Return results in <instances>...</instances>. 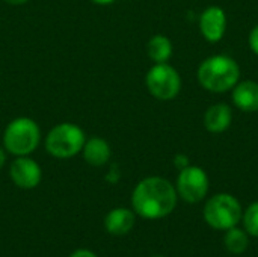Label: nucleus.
I'll return each instance as SVG.
<instances>
[{
	"mask_svg": "<svg viewBox=\"0 0 258 257\" xmlns=\"http://www.w3.org/2000/svg\"><path fill=\"white\" fill-rule=\"evenodd\" d=\"M85 145V133L71 123L56 126L47 136L45 148L57 159H68L77 155Z\"/></svg>",
	"mask_w": 258,
	"mask_h": 257,
	"instance_id": "obj_5",
	"label": "nucleus"
},
{
	"mask_svg": "<svg viewBox=\"0 0 258 257\" xmlns=\"http://www.w3.org/2000/svg\"><path fill=\"white\" fill-rule=\"evenodd\" d=\"M6 3H9V5H23V3H26L27 0H5Z\"/></svg>",
	"mask_w": 258,
	"mask_h": 257,
	"instance_id": "obj_21",
	"label": "nucleus"
},
{
	"mask_svg": "<svg viewBox=\"0 0 258 257\" xmlns=\"http://www.w3.org/2000/svg\"><path fill=\"white\" fill-rule=\"evenodd\" d=\"M94 3H97V5H110V3H113L115 0H92Z\"/></svg>",
	"mask_w": 258,
	"mask_h": 257,
	"instance_id": "obj_22",
	"label": "nucleus"
},
{
	"mask_svg": "<svg viewBox=\"0 0 258 257\" xmlns=\"http://www.w3.org/2000/svg\"><path fill=\"white\" fill-rule=\"evenodd\" d=\"M227 29V17L222 8L210 6L200 17V30L209 42L222 39Z\"/></svg>",
	"mask_w": 258,
	"mask_h": 257,
	"instance_id": "obj_9",
	"label": "nucleus"
},
{
	"mask_svg": "<svg viewBox=\"0 0 258 257\" xmlns=\"http://www.w3.org/2000/svg\"><path fill=\"white\" fill-rule=\"evenodd\" d=\"M248 41H249V47H251V50L258 55V24L251 30V33H249V38H248Z\"/></svg>",
	"mask_w": 258,
	"mask_h": 257,
	"instance_id": "obj_17",
	"label": "nucleus"
},
{
	"mask_svg": "<svg viewBox=\"0 0 258 257\" xmlns=\"http://www.w3.org/2000/svg\"><path fill=\"white\" fill-rule=\"evenodd\" d=\"M175 165L180 168V170H183V168H186L187 165H189V161H187V158L184 156V155H178L177 158H175Z\"/></svg>",
	"mask_w": 258,
	"mask_h": 257,
	"instance_id": "obj_18",
	"label": "nucleus"
},
{
	"mask_svg": "<svg viewBox=\"0 0 258 257\" xmlns=\"http://www.w3.org/2000/svg\"><path fill=\"white\" fill-rule=\"evenodd\" d=\"M242 221L246 233L249 236L258 238V201L252 203L243 214H242Z\"/></svg>",
	"mask_w": 258,
	"mask_h": 257,
	"instance_id": "obj_16",
	"label": "nucleus"
},
{
	"mask_svg": "<svg viewBox=\"0 0 258 257\" xmlns=\"http://www.w3.org/2000/svg\"><path fill=\"white\" fill-rule=\"evenodd\" d=\"M3 142L9 153L15 156H26L38 147L39 127L30 118H17L8 124Z\"/></svg>",
	"mask_w": 258,
	"mask_h": 257,
	"instance_id": "obj_4",
	"label": "nucleus"
},
{
	"mask_svg": "<svg viewBox=\"0 0 258 257\" xmlns=\"http://www.w3.org/2000/svg\"><path fill=\"white\" fill-rule=\"evenodd\" d=\"M242 206L230 194H216L204 206V220L215 230H228L242 220Z\"/></svg>",
	"mask_w": 258,
	"mask_h": 257,
	"instance_id": "obj_3",
	"label": "nucleus"
},
{
	"mask_svg": "<svg viewBox=\"0 0 258 257\" xmlns=\"http://www.w3.org/2000/svg\"><path fill=\"white\" fill-rule=\"evenodd\" d=\"M12 182L23 189H32L39 185L41 182V168L39 165L26 156H18L9 170Z\"/></svg>",
	"mask_w": 258,
	"mask_h": 257,
	"instance_id": "obj_8",
	"label": "nucleus"
},
{
	"mask_svg": "<svg viewBox=\"0 0 258 257\" xmlns=\"http://www.w3.org/2000/svg\"><path fill=\"white\" fill-rule=\"evenodd\" d=\"M147 88L159 100H172L181 89V79L175 68L163 64H156L147 74Z\"/></svg>",
	"mask_w": 258,
	"mask_h": 257,
	"instance_id": "obj_6",
	"label": "nucleus"
},
{
	"mask_svg": "<svg viewBox=\"0 0 258 257\" xmlns=\"http://www.w3.org/2000/svg\"><path fill=\"white\" fill-rule=\"evenodd\" d=\"M240 77L237 62L225 55L207 58L198 68V80L201 86L212 92H225L236 86Z\"/></svg>",
	"mask_w": 258,
	"mask_h": 257,
	"instance_id": "obj_2",
	"label": "nucleus"
},
{
	"mask_svg": "<svg viewBox=\"0 0 258 257\" xmlns=\"http://www.w3.org/2000/svg\"><path fill=\"white\" fill-rule=\"evenodd\" d=\"M135 214L125 208H116L110 211L104 220V227L109 233L115 236H122L128 233L135 226Z\"/></svg>",
	"mask_w": 258,
	"mask_h": 257,
	"instance_id": "obj_12",
	"label": "nucleus"
},
{
	"mask_svg": "<svg viewBox=\"0 0 258 257\" xmlns=\"http://www.w3.org/2000/svg\"><path fill=\"white\" fill-rule=\"evenodd\" d=\"M83 158L89 165L101 167L110 158V147L101 138H91L83 145Z\"/></svg>",
	"mask_w": 258,
	"mask_h": 257,
	"instance_id": "obj_13",
	"label": "nucleus"
},
{
	"mask_svg": "<svg viewBox=\"0 0 258 257\" xmlns=\"http://www.w3.org/2000/svg\"><path fill=\"white\" fill-rule=\"evenodd\" d=\"M233 121V111L225 103L213 105L207 109L204 115V126L212 133H222L225 132Z\"/></svg>",
	"mask_w": 258,
	"mask_h": 257,
	"instance_id": "obj_11",
	"label": "nucleus"
},
{
	"mask_svg": "<svg viewBox=\"0 0 258 257\" xmlns=\"http://www.w3.org/2000/svg\"><path fill=\"white\" fill-rule=\"evenodd\" d=\"M154 257H163V256H154Z\"/></svg>",
	"mask_w": 258,
	"mask_h": 257,
	"instance_id": "obj_23",
	"label": "nucleus"
},
{
	"mask_svg": "<svg viewBox=\"0 0 258 257\" xmlns=\"http://www.w3.org/2000/svg\"><path fill=\"white\" fill-rule=\"evenodd\" d=\"M135 212L145 220H160L177 206V189L163 177H147L138 183L132 195Z\"/></svg>",
	"mask_w": 258,
	"mask_h": 257,
	"instance_id": "obj_1",
	"label": "nucleus"
},
{
	"mask_svg": "<svg viewBox=\"0 0 258 257\" xmlns=\"http://www.w3.org/2000/svg\"><path fill=\"white\" fill-rule=\"evenodd\" d=\"M209 176L206 171L200 167H190L180 170L178 179H177V194L190 204L200 203L206 198L209 192Z\"/></svg>",
	"mask_w": 258,
	"mask_h": 257,
	"instance_id": "obj_7",
	"label": "nucleus"
},
{
	"mask_svg": "<svg viewBox=\"0 0 258 257\" xmlns=\"http://www.w3.org/2000/svg\"><path fill=\"white\" fill-rule=\"evenodd\" d=\"M70 257H97L92 251H89V250H77V251H74L73 254Z\"/></svg>",
	"mask_w": 258,
	"mask_h": 257,
	"instance_id": "obj_19",
	"label": "nucleus"
},
{
	"mask_svg": "<svg viewBox=\"0 0 258 257\" xmlns=\"http://www.w3.org/2000/svg\"><path fill=\"white\" fill-rule=\"evenodd\" d=\"M249 235L246 233V230L233 227L227 230V235L224 238V244L225 248L231 253V254H243L248 247H249Z\"/></svg>",
	"mask_w": 258,
	"mask_h": 257,
	"instance_id": "obj_15",
	"label": "nucleus"
},
{
	"mask_svg": "<svg viewBox=\"0 0 258 257\" xmlns=\"http://www.w3.org/2000/svg\"><path fill=\"white\" fill-rule=\"evenodd\" d=\"M5 162H6V155H5L3 150H0V170H2V167L5 165Z\"/></svg>",
	"mask_w": 258,
	"mask_h": 257,
	"instance_id": "obj_20",
	"label": "nucleus"
},
{
	"mask_svg": "<svg viewBox=\"0 0 258 257\" xmlns=\"http://www.w3.org/2000/svg\"><path fill=\"white\" fill-rule=\"evenodd\" d=\"M147 50H148V56L156 64H163L172 55V44H171L169 38H166L165 35H154L148 41Z\"/></svg>",
	"mask_w": 258,
	"mask_h": 257,
	"instance_id": "obj_14",
	"label": "nucleus"
},
{
	"mask_svg": "<svg viewBox=\"0 0 258 257\" xmlns=\"http://www.w3.org/2000/svg\"><path fill=\"white\" fill-rule=\"evenodd\" d=\"M233 101L243 112L258 111V83L254 80L237 82L233 88Z\"/></svg>",
	"mask_w": 258,
	"mask_h": 257,
	"instance_id": "obj_10",
	"label": "nucleus"
}]
</instances>
